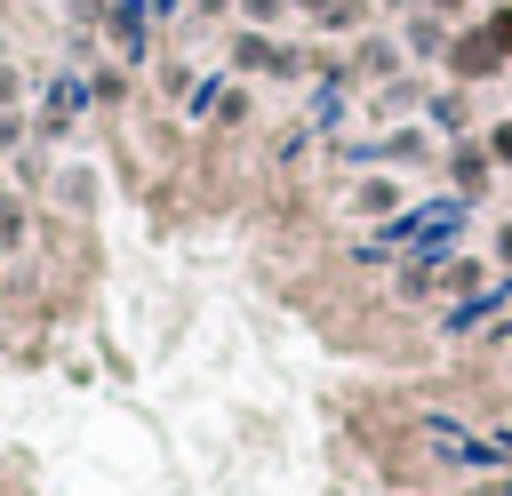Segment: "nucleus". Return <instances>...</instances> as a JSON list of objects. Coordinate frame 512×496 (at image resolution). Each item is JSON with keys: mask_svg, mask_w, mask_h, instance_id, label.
Segmentation results:
<instances>
[{"mask_svg": "<svg viewBox=\"0 0 512 496\" xmlns=\"http://www.w3.org/2000/svg\"><path fill=\"white\" fill-rule=\"evenodd\" d=\"M496 64H504V56H496L488 32H456V40H448V72H456V80H488Z\"/></svg>", "mask_w": 512, "mask_h": 496, "instance_id": "obj_1", "label": "nucleus"}, {"mask_svg": "<svg viewBox=\"0 0 512 496\" xmlns=\"http://www.w3.org/2000/svg\"><path fill=\"white\" fill-rule=\"evenodd\" d=\"M480 32H488V40H496V56L512 64V8H488V24H480Z\"/></svg>", "mask_w": 512, "mask_h": 496, "instance_id": "obj_2", "label": "nucleus"}, {"mask_svg": "<svg viewBox=\"0 0 512 496\" xmlns=\"http://www.w3.org/2000/svg\"><path fill=\"white\" fill-rule=\"evenodd\" d=\"M408 48L416 56H440V24H408Z\"/></svg>", "mask_w": 512, "mask_h": 496, "instance_id": "obj_3", "label": "nucleus"}, {"mask_svg": "<svg viewBox=\"0 0 512 496\" xmlns=\"http://www.w3.org/2000/svg\"><path fill=\"white\" fill-rule=\"evenodd\" d=\"M240 8H248V16H256V24H272V16H280V8H288V0H240Z\"/></svg>", "mask_w": 512, "mask_h": 496, "instance_id": "obj_4", "label": "nucleus"}, {"mask_svg": "<svg viewBox=\"0 0 512 496\" xmlns=\"http://www.w3.org/2000/svg\"><path fill=\"white\" fill-rule=\"evenodd\" d=\"M8 96H16V72H8V64H0V104H8Z\"/></svg>", "mask_w": 512, "mask_h": 496, "instance_id": "obj_5", "label": "nucleus"}, {"mask_svg": "<svg viewBox=\"0 0 512 496\" xmlns=\"http://www.w3.org/2000/svg\"><path fill=\"white\" fill-rule=\"evenodd\" d=\"M496 152H504V160H512V120H504V128H496Z\"/></svg>", "mask_w": 512, "mask_h": 496, "instance_id": "obj_6", "label": "nucleus"}, {"mask_svg": "<svg viewBox=\"0 0 512 496\" xmlns=\"http://www.w3.org/2000/svg\"><path fill=\"white\" fill-rule=\"evenodd\" d=\"M288 8H312V16H320V8H328V0H288Z\"/></svg>", "mask_w": 512, "mask_h": 496, "instance_id": "obj_7", "label": "nucleus"}, {"mask_svg": "<svg viewBox=\"0 0 512 496\" xmlns=\"http://www.w3.org/2000/svg\"><path fill=\"white\" fill-rule=\"evenodd\" d=\"M424 8H464V0H424Z\"/></svg>", "mask_w": 512, "mask_h": 496, "instance_id": "obj_8", "label": "nucleus"}]
</instances>
